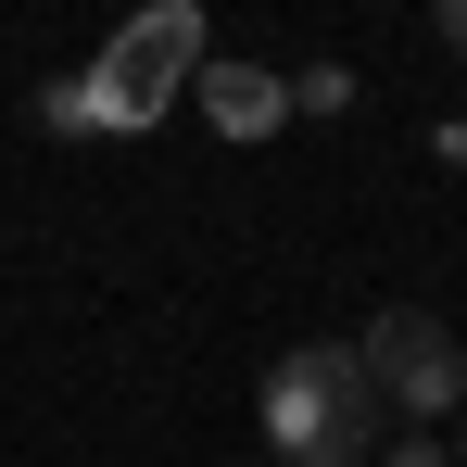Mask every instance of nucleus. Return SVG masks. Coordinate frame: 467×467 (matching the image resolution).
I'll list each match as a JSON object with an SVG mask.
<instances>
[{"label": "nucleus", "instance_id": "f257e3e1", "mask_svg": "<svg viewBox=\"0 0 467 467\" xmlns=\"http://www.w3.org/2000/svg\"><path fill=\"white\" fill-rule=\"evenodd\" d=\"M391 404L367 391L354 341H304L265 367V467H379Z\"/></svg>", "mask_w": 467, "mask_h": 467}, {"label": "nucleus", "instance_id": "f03ea898", "mask_svg": "<svg viewBox=\"0 0 467 467\" xmlns=\"http://www.w3.org/2000/svg\"><path fill=\"white\" fill-rule=\"evenodd\" d=\"M202 77V0H152V13H127L114 38H101V64H88V127L101 140H140L177 88Z\"/></svg>", "mask_w": 467, "mask_h": 467}, {"label": "nucleus", "instance_id": "7ed1b4c3", "mask_svg": "<svg viewBox=\"0 0 467 467\" xmlns=\"http://www.w3.org/2000/svg\"><path fill=\"white\" fill-rule=\"evenodd\" d=\"M354 367H367V391H379L404 430L467 417V341H455L430 304H379L367 328H354Z\"/></svg>", "mask_w": 467, "mask_h": 467}, {"label": "nucleus", "instance_id": "20e7f679", "mask_svg": "<svg viewBox=\"0 0 467 467\" xmlns=\"http://www.w3.org/2000/svg\"><path fill=\"white\" fill-rule=\"evenodd\" d=\"M190 101H202L215 140H278V127H291V77H265V64H202Z\"/></svg>", "mask_w": 467, "mask_h": 467}, {"label": "nucleus", "instance_id": "39448f33", "mask_svg": "<svg viewBox=\"0 0 467 467\" xmlns=\"http://www.w3.org/2000/svg\"><path fill=\"white\" fill-rule=\"evenodd\" d=\"M291 114H354V77H341V64H304V77H291Z\"/></svg>", "mask_w": 467, "mask_h": 467}, {"label": "nucleus", "instance_id": "423d86ee", "mask_svg": "<svg viewBox=\"0 0 467 467\" xmlns=\"http://www.w3.org/2000/svg\"><path fill=\"white\" fill-rule=\"evenodd\" d=\"M379 467H455V455H442V430H404V442H379Z\"/></svg>", "mask_w": 467, "mask_h": 467}, {"label": "nucleus", "instance_id": "0eeeda50", "mask_svg": "<svg viewBox=\"0 0 467 467\" xmlns=\"http://www.w3.org/2000/svg\"><path fill=\"white\" fill-rule=\"evenodd\" d=\"M430 13H442V38H455V51H467V0H430Z\"/></svg>", "mask_w": 467, "mask_h": 467}, {"label": "nucleus", "instance_id": "6e6552de", "mask_svg": "<svg viewBox=\"0 0 467 467\" xmlns=\"http://www.w3.org/2000/svg\"><path fill=\"white\" fill-rule=\"evenodd\" d=\"M442 164H467V114H455V127H442Z\"/></svg>", "mask_w": 467, "mask_h": 467}, {"label": "nucleus", "instance_id": "1a4fd4ad", "mask_svg": "<svg viewBox=\"0 0 467 467\" xmlns=\"http://www.w3.org/2000/svg\"><path fill=\"white\" fill-rule=\"evenodd\" d=\"M442 455H455V467H467V417H455V442H442Z\"/></svg>", "mask_w": 467, "mask_h": 467}]
</instances>
